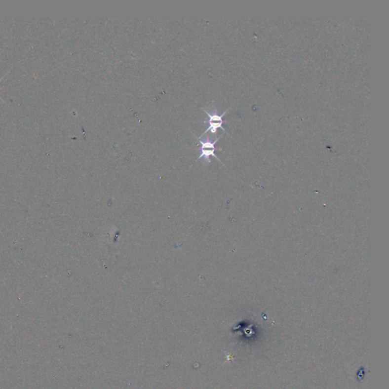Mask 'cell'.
Listing matches in <instances>:
<instances>
[{
  "instance_id": "1",
  "label": "cell",
  "mask_w": 389,
  "mask_h": 389,
  "mask_svg": "<svg viewBox=\"0 0 389 389\" xmlns=\"http://www.w3.org/2000/svg\"><path fill=\"white\" fill-rule=\"evenodd\" d=\"M222 136H220L219 138H217L214 141H211V139H198V142H199L200 145H201V154H200L199 157H198L197 160H200V159L203 158L204 160H205V163H210L211 162V160H210V157L212 156V157H215L216 158L217 160H220V159L218 158V156L215 155V151L217 150L216 148H215V145H216L217 142H218L221 138Z\"/></svg>"
},
{
  "instance_id": "2",
  "label": "cell",
  "mask_w": 389,
  "mask_h": 389,
  "mask_svg": "<svg viewBox=\"0 0 389 389\" xmlns=\"http://www.w3.org/2000/svg\"><path fill=\"white\" fill-rule=\"evenodd\" d=\"M229 109L226 110V111L223 113L221 115H218L217 111H214V112L212 113H208L207 112L205 109H203V111L206 113L208 117V120H205L203 122H204V123H208V128L200 137H198V139H201V138H202L207 132H209V131L212 134H216L218 129H221L223 131H225V128H223L222 126L223 123H224L223 117H224V116L225 115V114L229 111Z\"/></svg>"
},
{
  "instance_id": "3",
  "label": "cell",
  "mask_w": 389,
  "mask_h": 389,
  "mask_svg": "<svg viewBox=\"0 0 389 389\" xmlns=\"http://www.w3.org/2000/svg\"><path fill=\"white\" fill-rule=\"evenodd\" d=\"M4 78V76H3V77L2 78H0V81H2V78ZM0 99H1V98H0Z\"/></svg>"
}]
</instances>
